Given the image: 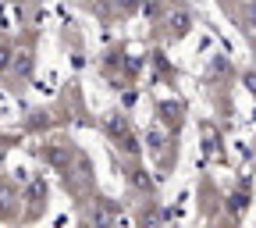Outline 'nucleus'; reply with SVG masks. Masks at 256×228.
I'll list each match as a JSON object with an SVG mask.
<instances>
[{"instance_id": "nucleus-1", "label": "nucleus", "mask_w": 256, "mask_h": 228, "mask_svg": "<svg viewBox=\"0 0 256 228\" xmlns=\"http://www.w3.org/2000/svg\"><path fill=\"white\" fill-rule=\"evenodd\" d=\"M252 18H256V8H252Z\"/></svg>"}]
</instances>
